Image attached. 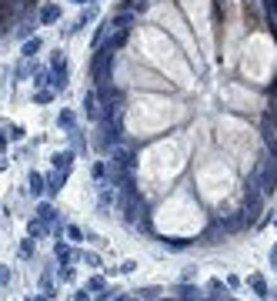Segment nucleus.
Here are the masks:
<instances>
[{
  "label": "nucleus",
  "instance_id": "4",
  "mask_svg": "<svg viewBox=\"0 0 277 301\" xmlns=\"http://www.w3.org/2000/svg\"><path fill=\"white\" fill-rule=\"evenodd\" d=\"M50 84H54L57 90L67 87V60H64V54H60V50H57V57L50 60Z\"/></svg>",
  "mask_w": 277,
  "mask_h": 301
},
{
  "label": "nucleus",
  "instance_id": "33",
  "mask_svg": "<svg viewBox=\"0 0 277 301\" xmlns=\"http://www.w3.org/2000/svg\"><path fill=\"white\" fill-rule=\"evenodd\" d=\"M27 301H50V295H30Z\"/></svg>",
  "mask_w": 277,
  "mask_h": 301
},
{
  "label": "nucleus",
  "instance_id": "28",
  "mask_svg": "<svg viewBox=\"0 0 277 301\" xmlns=\"http://www.w3.org/2000/svg\"><path fill=\"white\" fill-rule=\"evenodd\" d=\"M33 84H47V70H37L33 74Z\"/></svg>",
  "mask_w": 277,
  "mask_h": 301
},
{
  "label": "nucleus",
  "instance_id": "25",
  "mask_svg": "<svg viewBox=\"0 0 277 301\" xmlns=\"http://www.w3.org/2000/svg\"><path fill=\"white\" fill-rule=\"evenodd\" d=\"M211 291H221V298H224V291H227V285H221V278H211V285H207Z\"/></svg>",
  "mask_w": 277,
  "mask_h": 301
},
{
  "label": "nucleus",
  "instance_id": "27",
  "mask_svg": "<svg viewBox=\"0 0 277 301\" xmlns=\"http://www.w3.org/2000/svg\"><path fill=\"white\" fill-rule=\"evenodd\" d=\"M87 291H104V278H90Z\"/></svg>",
  "mask_w": 277,
  "mask_h": 301
},
{
  "label": "nucleus",
  "instance_id": "36",
  "mask_svg": "<svg viewBox=\"0 0 277 301\" xmlns=\"http://www.w3.org/2000/svg\"><path fill=\"white\" fill-rule=\"evenodd\" d=\"M7 278H10V275H3V265H0V281H3V285H7Z\"/></svg>",
  "mask_w": 277,
  "mask_h": 301
},
{
  "label": "nucleus",
  "instance_id": "18",
  "mask_svg": "<svg viewBox=\"0 0 277 301\" xmlns=\"http://www.w3.org/2000/svg\"><path fill=\"white\" fill-rule=\"evenodd\" d=\"M60 184H64V174H50V178H47V191H50V194H57Z\"/></svg>",
  "mask_w": 277,
  "mask_h": 301
},
{
  "label": "nucleus",
  "instance_id": "11",
  "mask_svg": "<svg viewBox=\"0 0 277 301\" xmlns=\"http://www.w3.org/2000/svg\"><path fill=\"white\" fill-rule=\"evenodd\" d=\"M40 47H44V44H40V37H30V40H27V44H23V50H20V54L27 57V60H30V57L37 54V50H40Z\"/></svg>",
  "mask_w": 277,
  "mask_h": 301
},
{
  "label": "nucleus",
  "instance_id": "37",
  "mask_svg": "<svg viewBox=\"0 0 277 301\" xmlns=\"http://www.w3.org/2000/svg\"><path fill=\"white\" fill-rule=\"evenodd\" d=\"M74 3H84V0H74Z\"/></svg>",
  "mask_w": 277,
  "mask_h": 301
},
{
  "label": "nucleus",
  "instance_id": "32",
  "mask_svg": "<svg viewBox=\"0 0 277 301\" xmlns=\"http://www.w3.org/2000/svg\"><path fill=\"white\" fill-rule=\"evenodd\" d=\"M74 301H90V295H87V291H77V295H74Z\"/></svg>",
  "mask_w": 277,
  "mask_h": 301
},
{
  "label": "nucleus",
  "instance_id": "24",
  "mask_svg": "<svg viewBox=\"0 0 277 301\" xmlns=\"http://www.w3.org/2000/svg\"><path fill=\"white\" fill-rule=\"evenodd\" d=\"M33 255V238H30V241H23V245H20V258H30Z\"/></svg>",
  "mask_w": 277,
  "mask_h": 301
},
{
  "label": "nucleus",
  "instance_id": "35",
  "mask_svg": "<svg viewBox=\"0 0 277 301\" xmlns=\"http://www.w3.org/2000/svg\"><path fill=\"white\" fill-rule=\"evenodd\" d=\"M271 265L277 268V245H274V251H271Z\"/></svg>",
  "mask_w": 277,
  "mask_h": 301
},
{
  "label": "nucleus",
  "instance_id": "19",
  "mask_svg": "<svg viewBox=\"0 0 277 301\" xmlns=\"http://www.w3.org/2000/svg\"><path fill=\"white\" fill-rule=\"evenodd\" d=\"M54 255L60 258V261H70V248H67L64 241H57V245H54Z\"/></svg>",
  "mask_w": 277,
  "mask_h": 301
},
{
  "label": "nucleus",
  "instance_id": "5",
  "mask_svg": "<svg viewBox=\"0 0 277 301\" xmlns=\"http://www.w3.org/2000/svg\"><path fill=\"white\" fill-rule=\"evenodd\" d=\"M111 151H114V161H117V164H121V167H127V171H134V164H137V161H134V151H131V147L114 144Z\"/></svg>",
  "mask_w": 277,
  "mask_h": 301
},
{
  "label": "nucleus",
  "instance_id": "34",
  "mask_svg": "<svg viewBox=\"0 0 277 301\" xmlns=\"http://www.w3.org/2000/svg\"><path fill=\"white\" fill-rule=\"evenodd\" d=\"M23 3H30V0H10V7H13V10H20Z\"/></svg>",
  "mask_w": 277,
  "mask_h": 301
},
{
  "label": "nucleus",
  "instance_id": "10",
  "mask_svg": "<svg viewBox=\"0 0 277 301\" xmlns=\"http://www.w3.org/2000/svg\"><path fill=\"white\" fill-rule=\"evenodd\" d=\"M37 218H40L44 224H50V221L57 218V211H54V208H50V204L44 201V204H37Z\"/></svg>",
  "mask_w": 277,
  "mask_h": 301
},
{
  "label": "nucleus",
  "instance_id": "2",
  "mask_svg": "<svg viewBox=\"0 0 277 301\" xmlns=\"http://www.w3.org/2000/svg\"><path fill=\"white\" fill-rule=\"evenodd\" d=\"M114 50H117V47H114L111 40H107V44H104V47L97 50V54H94V64H90V74H94V80H100V84L107 80V74H111V64H114Z\"/></svg>",
  "mask_w": 277,
  "mask_h": 301
},
{
  "label": "nucleus",
  "instance_id": "3",
  "mask_svg": "<svg viewBox=\"0 0 277 301\" xmlns=\"http://www.w3.org/2000/svg\"><path fill=\"white\" fill-rule=\"evenodd\" d=\"M254 181H257V188H261V194H274L277 191V164H274V157H264V161H261Z\"/></svg>",
  "mask_w": 277,
  "mask_h": 301
},
{
  "label": "nucleus",
  "instance_id": "30",
  "mask_svg": "<svg viewBox=\"0 0 277 301\" xmlns=\"http://www.w3.org/2000/svg\"><path fill=\"white\" fill-rule=\"evenodd\" d=\"M33 100H37V104H47V100H50V90H40V94H37Z\"/></svg>",
  "mask_w": 277,
  "mask_h": 301
},
{
  "label": "nucleus",
  "instance_id": "21",
  "mask_svg": "<svg viewBox=\"0 0 277 301\" xmlns=\"http://www.w3.org/2000/svg\"><path fill=\"white\" fill-rule=\"evenodd\" d=\"M137 295H140V298H144V301H154L157 295H160V288H140V291H137Z\"/></svg>",
  "mask_w": 277,
  "mask_h": 301
},
{
  "label": "nucleus",
  "instance_id": "12",
  "mask_svg": "<svg viewBox=\"0 0 277 301\" xmlns=\"http://www.w3.org/2000/svg\"><path fill=\"white\" fill-rule=\"evenodd\" d=\"M27 234H30V238H44V234H47V224L40 221V218H37V221H30V224H27Z\"/></svg>",
  "mask_w": 277,
  "mask_h": 301
},
{
  "label": "nucleus",
  "instance_id": "8",
  "mask_svg": "<svg viewBox=\"0 0 277 301\" xmlns=\"http://www.w3.org/2000/svg\"><path fill=\"white\" fill-rule=\"evenodd\" d=\"M84 107H87V117H100V107H97V90H87V94H84Z\"/></svg>",
  "mask_w": 277,
  "mask_h": 301
},
{
  "label": "nucleus",
  "instance_id": "7",
  "mask_svg": "<svg viewBox=\"0 0 277 301\" xmlns=\"http://www.w3.org/2000/svg\"><path fill=\"white\" fill-rule=\"evenodd\" d=\"M264 141H277V111L264 114Z\"/></svg>",
  "mask_w": 277,
  "mask_h": 301
},
{
  "label": "nucleus",
  "instance_id": "9",
  "mask_svg": "<svg viewBox=\"0 0 277 301\" xmlns=\"http://www.w3.org/2000/svg\"><path fill=\"white\" fill-rule=\"evenodd\" d=\"M57 17H60V7L57 3H47L44 10H40V23H54Z\"/></svg>",
  "mask_w": 277,
  "mask_h": 301
},
{
  "label": "nucleus",
  "instance_id": "23",
  "mask_svg": "<svg viewBox=\"0 0 277 301\" xmlns=\"http://www.w3.org/2000/svg\"><path fill=\"white\" fill-rule=\"evenodd\" d=\"M164 248H167V251H184L187 241H164Z\"/></svg>",
  "mask_w": 277,
  "mask_h": 301
},
{
  "label": "nucleus",
  "instance_id": "26",
  "mask_svg": "<svg viewBox=\"0 0 277 301\" xmlns=\"http://www.w3.org/2000/svg\"><path fill=\"white\" fill-rule=\"evenodd\" d=\"M84 261H87L90 268H100V255H94V251H90V255H84Z\"/></svg>",
  "mask_w": 277,
  "mask_h": 301
},
{
  "label": "nucleus",
  "instance_id": "17",
  "mask_svg": "<svg viewBox=\"0 0 277 301\" xmlns=\"http://www.w3.org/2000/svg\"><path fill=\"white\" fill-rule=\"evenodd\" d=\"M27 184H30V194H40V191H44V178H40V174H30Z\"/></svg>",
  "mask_w": 277,
  "mask_h": 301
},
{
  "label": "nucleus",
  "instance_id": "20",
  "mask_svg": "<svg viewBox=\"0 0 277 301\" xmlns=\"http://www.w3.org/2000/svg\"><path fill=\"white\" fill-rule=\"evenodd\" d=\"M264 7H267V17H271V23L277 30V0H264Z\"/></svg>",
  "mask_w": 277,
  "mask_h": 301
},
{
  "label": "nucleus",
  "instance_id": "16",
  "mask_svg": "<svg viewBox=\"0 0 277 301\" xmlns=\"http://www.w3.org/2000/svg\"><path fill=\"white\" fill-rule=\"evenodd\" d=\"M247 285H251V288H254L257 295H267V281L261 278V275H251V281H247Z\"/></svg>",
  "mask_w": 277,
  "mask_h": 301
},
{
  "label": "nucleus",
  "instance_id": "22",
  "mask_svg": "<svg viewBox=\"0 0 277 301\" xmlns=\"http://www.w3.org/2000/svg\"><path fill=\"white\" fill-rule=\"evenodd\" d=\"M67 238H70V241H84V231H80V228H74V224H70V228H67Z\"/></svg>",
  "mask_w": 277,
  "mask_h": 301
},
{
  "label": "nucleus",
  "instance_id": "29",
  "mask_svg": "<svg viewBox=\"0 0 277 301\" xmlns=\"http://www.w3.org/2000/svg\"><path fill=\"white\" fill-rule=\"evenodd\" d=\"M107 174V164H94V178H104Z\"/></svg>",
  "mask_w": 277,
  "mask_h": 301
},
{
  "label": "nucleus",
  "instance_id": "15",
  "mask_svg": "<svg viewBox=\"0 0 277 301\" xmlns=\"http://www.w3.org/2000/svg\"><path fill=\"white\" fill-rule=\"evenodd\" d=\"M57 124H60V127H64V131L70 134V131H74V114H70V111H60V117H57Z\"/></svg>",
  "mask_w": 277,
  "mask_h": 301
},
{
  "label": "nucleus",
  "instance_id": "31",
  "mask_svg": "<svg viewBox=\"0 0 277 301\" xmlns=\"http://www.w3.org/2000/svg\"><path fill=\"white\" fill-rule=\"evenodd\" d=\"M134 268H137V261H124V265H121V271H124V275H131Z\"/></svg>",
  "mask_w": 277,
  "mask_h": 301
},
{
  "label": "nucleus",
  "instance_id": "6",
  "mask_svg": "<svg viewBox=\"0 0 277 301\" xmlns=\"http://www.w3.org/2000/svg\"><path fill=\"white\" fill-rule=\"evenodd\" d=\"M70 164H74V151H57L54 154V167L64 174V178H67V171H70Z\"/></svg>",
  "mask_w": 277,
  "mask_h": 301
},
{
  "label": "nucleus",
  "instance_id": "14",
  "mask_svg": "<svg viewBox=\"0 0 277 301\" xmlns=\"http://www.w3.org/2000/svg\"><path fill=\"white\" fill-rule=\"evenodd\" d=\"M131 23H134L131 13H121V17H114L111 20V27H117V30H131Z\"/></svg>",
  "mask_w": 277,
  "mask_h": 301
},
{
  "label": "nucleus",
  "instance_id": "1",
  "mask_svg": "<svg viewBox=\"0 0 277 301\" xmlns=\"http://www.w3.org/2000/svg\"><path fill=\"white\" fill-rule=\"evenodd\" d=\"M121 211H124V221L127 224L140 228V231H150V214H147V208H144V201H140L137 191H131V194L121 198Z\"/></svg>",
  "mask_w": 277,
  "mask_h": 301
},
{
  "label": "nucleus",
  "instance_id": "13",
  "mask_svg": "<svg viewBox=\"0 0 277 301\" xmlns=\"http://www.w3.org/2000/svg\"><path fill=\"white\" fill-rule=\"evenodd\" d=\"M180 301H200L197 288H190L187 281H180Z\"/></svg>",
  "mask_w": 277,
  "mask_h": 301
}]
</instances>
